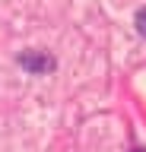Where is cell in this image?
I'll list each match as a JSON object with an SVG mask.
<instances>
[{"label": "cell", "mask_w": 146, "mask_h": 152, "mask_svg": "<svg viewBox=\"0 0 146 152\" xmlns=\"http://www.w3.org/2000/svg\"><path fill=\"white\" fill-rule=\"evenodd\" d=\"M19 66H22V70H29V73H35V76H45V73H51L57 64H54V57H51V54L26 51V54H19Z\"/></svg>", "instance_id": "obj_1"}, {"label": "cell", "mask_w": 146, "mask_h": 152, "mask_svg": "<svg viewBox=\"0 0 146 152\" xmlns=\"http://www.w3.org/2000/svg\"><path fill=\"white\" fill-rule=\"evenodd\" d=\"M136 32H140V35L146 38V7L140 10V13H136Z\"/></svg>", "instance_id": "obj_2"}, {"label": "cell", "mask_w": 146, "mask_h": 152, "mask_svg": "<svg viewBox=\"0 0 146 152\" xmlns=\"http://www.w3.org/2000/svg\"><path fill=\"white\" fill-rule=\"evenodd\" d=\"M134 152H143V149H134Z\"/></svg>", "instance_id": "obj_3"}]
</instances>
